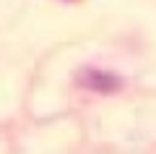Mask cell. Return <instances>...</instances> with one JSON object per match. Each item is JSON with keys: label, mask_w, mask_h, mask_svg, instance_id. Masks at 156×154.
Segmentation results:
<instances>
[{"label": "cell", "mask_w": 156, "mask_h": 154, "mask_svg": "<svg viewBox=\"0 0 156 154\" xmlns=\"http://www.w3.org/2000/svg\"><path fill=\"white\" fill-rule=\"evenodd\" d=\"M83 84H89L91 89H99V92H112V89L120 86V81L115 76H109V73H96V71H91Z\"/></svg>", "instance_id": "1"}]
</instances>
